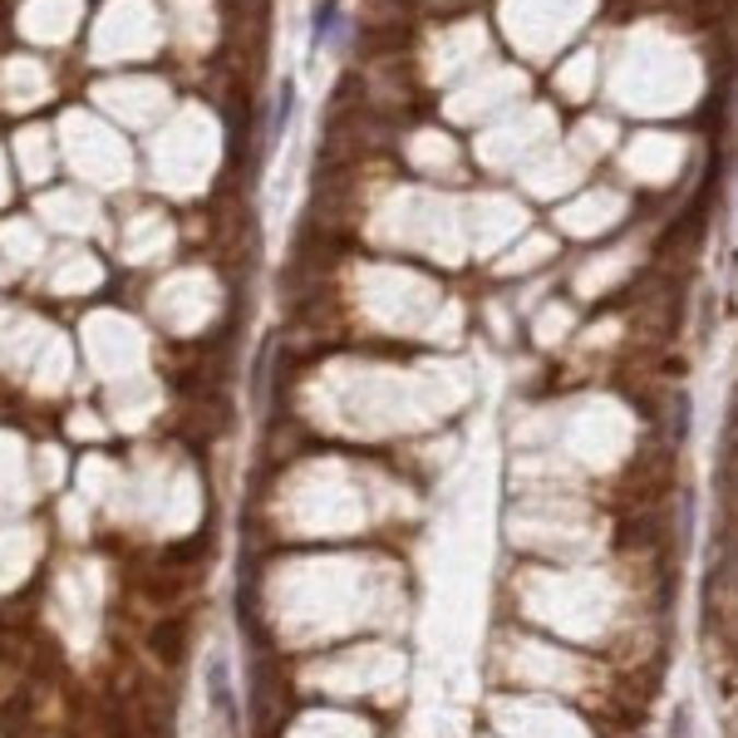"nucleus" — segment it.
<instances>
[{
	"mask_svg": "<svg viewBox=\"0 0 738 738\" xmlns=\"http://www.w3.org/2000/svg\"><path fill=\"white\" fill-rule=\"evenodd\" d=\"M187 649H192V620L183 610H167V616H153L143 630V655L157 675H177L187 665Z\"/></svg>",
	"mask_w": 738,
	"mask_h": 738,
	"instance_id": "obj_1",
	"label": "nucleus"
},
{
	"mask_svg": "<svg viewBox=\"0 0 738 738\" xmlns=\"http://www.w3.org/2000/svg\"><path fill=\"white\" fill-rule=\"evenodd\" d=\"M335 25V0H320V10H315V39H325Z\"/></svg>",
	"mask_w": 738,
	"mask_h": 738,
	"instance_id": "obj_2",
	"label": "nucleus"
}]
</instances>
